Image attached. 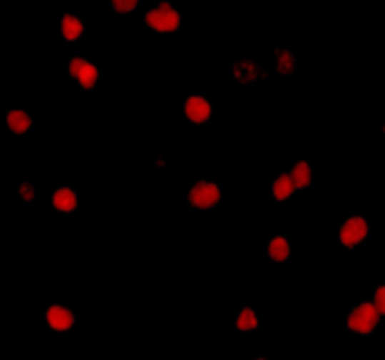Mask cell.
Wrapping results in <instances>:
<instances>
[{
	"label": "cell",
	"instance_id": "1",
	"mask_svg": "<svg viewBox=\"0 0 385 360\" xmlns=\"http://www.w3.org/2000/svg\"><path fill=\"white\" fill-rule=\"evenodd\" d=\"M146 25L158 34H171L181 27V14L169 3H160L146 11Z\"/></svg>",
	"mask_w": 385,
	"mask_h": 360
},
{
	"label": "cell",
	"instance_id": "2",
	"mask_svg": "<svg viewBox=\"0 0 385 360\" xmlns=\"http://www.w3.org/2000/svg\"><path fill=\"white\" fill-rule=\"evenodd\" d=\"M381 320V315L379 311L374 309V304H359L356 309H354L349 313V318H347V326H349V331L354 334H361V336H367V334H372L376 324Z\"/></svg>",
	"mask_w": 385,
	"mask_h": 360
},
{
	"label": "cell",
	"instance_id": "3",
	"mask_svg": "<svg viewBox=\"0 0 385 360\" xmlns=\"http://www.w3.org/2000/svg\"><path fill=\"white\" fill-rule=\"evenodd\" d=\"M187 201L196 209H212L221 201V189L210 180H196L187 191Z\"/></svg>",
	"mask_w": 385,
	"mask_h": 360
},
{
	"label": "cell",
	"instance_id": "4",
	"mask_svg": "<svg viewBox=\"0 0 385 360\" xmlns=\"http://www.w3.org/2000/svg\"><path fill=\"white\" fill-rule=\"evenodd\" d=\"M369 234V223L363 219V216H349L345 223H343V228H340V244H343L345 248H356L361 246L365 239Z\"/></svg>",
	"mask_w": 385,
	"mask_h": 360
},
{
	"label": "cell",
	"instance_id": "5",
	"mask_svg": "<svg viewBox=\"0 0 385 360\" xmlns=\"http://www.w3.org/2000/svg\"><path fill=\"white\" fill-rule=\"evenodd\" d=\"M68 72H70V77L75 79L84 90H93L97 86V79H99L97 66H93L91 61H86V59H81V56L70 59Z\"/></svg>",
	"mask_w": 385,
	"mask_h": 360
},
{
	"label": "cell",
	"instance_id": "6",
	"mask_svg": "<svg viewBox=\"0 0 385 360\" xmlns=\"http://www.w3.org/2000/svg\"><path fill=\"white\" fill-rule=\"evenodd\" d=\"M46 322L50 329H54V331H70L72 326H75V313H72L68 306H61V304H52L48 306L46 311Z\"/></svg>",
	"mask_w": 385,
	"mask_h": 360
},
{
	"label": "cell",
	"instance_id": "7",
	"mask_svg": "<svg viewBox=\"0 0 385 360\" xmlns=\"http://www.w3.org/2000/svg\"><path fill=\"white\" fill-rule=\"evenodd\" d=\"M183 111H185V115L191 124H205L207 119L212 117V104L201 95H194V97L185 99Z\"/></svg>",
	"mask_w": 385,
	"mask_h": 360
},
{
	"label": "cell",
	"instance_id": "8",
	"mask_svg": "<svg viewBox=\"0 0 385 360\" xmlns=\"http://www.w3.org/2000/svg\"><path fill=\"white\" fill-rule=\"evenodd\" d=\"M232 74H234L236 84H253V81L269 77V72H266L264 68H259L257 64H253V61H236L232 66Z\"/></svg>",
	"mask_w": 385,
	"mask_h": 360
},
{
	"label": "cell",
	"instance_id": "9",
	"mask_svg": "<svg viewBox=\"0 0 385 360\" xmlns=\"http://www.w3.org/2000/svg\"><path fill=\"white\" fill-rule=\"evenodd\" d=\"M52 207L56 209V212L72 214L77 209V194L70 187H56L52 191Z\"/></svg>",
	"mask_w": 385,
	"mask_h": 360
},
{
	"label": "cell",
	"instance_id": "10",
	"mask_svg": "<svg viewBox=\"0 0 385 360\" xmlns=\"http://www.w3.org/2000/svg\"><path fill=\"white\" fill-rule=\"evenodd\" d=\"M5 124L14 135H23V133H27L29 129H32V115H29L27 111H21V109L9 111L5 115Z\"/></svg>",
	"mask_w": 385,
	"mask_h": 360
},
{
	"label": "cell",
	"instance_id": "11",
	"mask_svg": "<svg viewBox=\"0 0 385 360\" xmlns=\"http://www.w3.org/2000/svg\"><path fill=\"white\" fill-rule=\"evenodd\" d=\"M289 176H291V180H293L295 189H309L311 185H314V171H311V164H309L306 160H298V162H295Z\"/></svg>",
	"mask_w": 385,
	"mask_h": 360
},
{
	"label": "cell",
	"instance_id": "12",
	"mask_svg": "<svg viewBox=\"0 0 385 360\" xmlns=\"http://www.w3.org/2000/svg\"><path fill=\"white\" fill-rule=\"evenodd\" d=\"M84 23L75 16V14H64L61 16V36L66 41H79L84 36Z\"/></svg>",
	"mask_w": 385,
	"mask_h": 360
},
{
	"label": "cell",
	"instance_id": "13",
	"mask_svg": "<svg viewBox=\"0 0 385 360\" xmlns=\"http://www.w3.org/2000/svg\"><path fill=\"white\" fill-rule=\"evenodd\" d=\"M266 252H269V257L277 264H282L291 257V244L286 241L284 236H273L269 241V248H266Z\"/></svg>",
	"mask_w": 385,
	"mask_h": 360
},
{
	"label": "cell",
	"instance_id": "14",
	"mask_svg": "<svg viewBox=\"0 0 385 360\" xmlns=\"http://www.w3.org/2000/svg\"><path fill=\"white\" fill-rule=\"evenodd\" d=\"M293 191H295V185H293V180H291L289 174H282V176H277L273 180V199L275 201H286Z\"/></svg>",
	"mask_w": 385,
	"mask_h": 360
},
{
	"label": "cell",
	"instance_id": "15",
	"mask_svg": "<svg viewBox=\"0 0 385 360\" xmlns=\"http://www.w3.org/2000/svg\"><path fill=\"white\" fill-rule=\"evenodd\" d=\"M234 326L239 329V331H255L257 329V313L253 309L239 311V315L234 318Z\"/></svg>",
	"mask_w": 385,
	"mask_h": 360
},
{
	"label": "cell",
	"instance_id": "16",
	"mask_svg": "<svg viewBox=\"0 0 385 360\" xmlns=\"http://www.w3.org/2000/svg\"><path fill=\"white\" fill-rule=\"evenodd\" d=\"M273 54L277 56V72L279 74L295 72V66H298V61H295V56L289 50H275Z\"/></svg>",
	"mask_w": 385,
	"mask_h": 360
},
{
	"label": "cell",
	"instance_id": "17",
	"mask_svg": "<svg viewBox=\"0 0 385 360\" xmlns=\"http://www.w3.org/2000/svg\"><path fill=\"white\" fill-rule=\"evenodd\" d=\"M138 5H140V0H111V7L117 14H131L138 9Z\"/></svg>",
	"mask_w": 385,
	"mask_h": 360
},
{
	"label": "cell",
	"instance_id": "18",
	"mask_svg": "<svg viewBox=\"0 0 385 360\" xmlns=\"http://www.w3.org/2000/svg\"><path fill=\"white\" fill-rule=\"evenodd\" d=\"M19 194H21V199H25V201H34L36 199V189H34L32 183H23L19 187Z\"/></svg>",
	"mask_w": 385,
	"mask_h": 360
},
{
	"label": "cell",
	"instance_id": "19",
	"mask_svg": "<svg viewBox=\"0 0 385 360\" xmlns=\"http://www.w3.org/2000/svg\"><path fill=\"white\" fill-rule=\"evenodd\" d=\"M374 309L379 311V315H385V289L379 286L376 295H374Z\"/></svg>",
	"mask_w": 385,
	"mask_h": 360
},
{
	"label": "cell",
	"instance_id": "20",
	"mask_svg": "<svg viewBox=\"0 0 385 360\" xmlns=\"http://www.w3.org/2000/svg\"><path fill=\"white\" fill-rule=\"evenodd\" d=\"M255 360H266V358H255Z\"/></svg>",
	"mask_w": 385,
	"mask_h": 360
}]
</instances>
